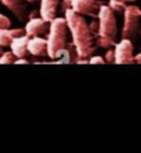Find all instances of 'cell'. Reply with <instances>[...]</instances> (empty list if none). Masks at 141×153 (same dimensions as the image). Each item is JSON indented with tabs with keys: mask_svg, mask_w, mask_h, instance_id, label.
<instances>
[{
	"mask_svg": "<svg viewBox=\"0 0 141 153\" xmlns=\"http://www.w3.org/2000/svg\"><path fill=\"white\" fill-rule=\"evenodd\" d=\"M89 63H93V65H104V63H106V61H105L102 56H99V55H91L90 56V61H89Z\"/></svg>",
	"mask_w": 141,
	"mask_h": 153,
	"instance_id": "cell-17",
	"label": "cell"
},
{
	"mask_svg": "<svg viewBox=\"0 0 141 153\" xmlns=\"http://www.w3.org/2000/svg\"><path fill=\"white\" fill-rule=\"evenodd\" d=\"M16 56L12 51H7V53H3L0 56V63L1 65H10V63H15Z\"/></svg>",
	"mask_w": 141,
	"mask_h": 153,
	"instance_id": "cell-14",
	"label": "cell"
},
{
	"mask_svg": "<svg viewBox=\"0 0 141 153\" xmlns=\"http://www.w3.org/2000/svg\"><path fill=\"white\" fill-rule=\"evenodd\" d=\"M59 0H40V16L45 20L51 22L56 15V8H58Z\"/></svg>",
	"mask_w": 141,
	"mask_h": 153,
	"instance_id": "cell-10",
	"label": "cell"
},
{
	"mask_svg": "<svg viewBox=\"0 0 141 153\" xmlns=\"http://www.w3.org/2000/svg\"><path fill=\"white\" fill-rule=\"evenodd\" d=\"M134 62L141 65V53H139V54H136V55H134Z\"/></svg>",
	"mask_w": 141,
	"mask_h": 153,
	"instance_id": "cell-22",
	"label": "cell"
},
{
	"mask_svg": "<svg viewBox=\"0 0 141 153\" xmlns=\"http://www.w3.org/2000/svg\"><path fill=\"white\" fill-rule=\"evenodd\" d=\"M133 1H137V0H125V3H133Z\"/></svg>",
	"mask_w": 141,
	"mask_h": 153,
	"instance_id": "cell-23",
	"label": "cell"
},
{
	"mask_svg": "<svg viewBox=\"0 0 141 153\" xmlns=\"http://www.w3.org/2000/svg\"><path fill=\"white\" fill-rule=\"evenodd\" d=\"M15 63L16 65H27V63H28V61H27V59H24V58H18L15 61Z\"/></svg>",
	"mask_w": 141,
	"mask_h": 153,
	"instance_id": "cell-21",
	"label": "cell"
},
{
	"mask_svg": "<svg viewBox=\"0 0 141 153\" xmlns=\"http://www.w3.org/2000/svg\"><path fill=\"white\" fill-rule=\"evenodd\" d=\"M114 58H116L114 50H109V48H108L106 54H105V61H106L108 63H112V62H114Z\"/></svg>",
	"mask_w": 141,
	"mask_h": 153,
	"instance_id": "cell-18",
	"label": "cell"
},
{
	"mask_svg": "<svg viewBox=\"0 0 141 153\" xmlns=\"http://www.w3.org/2000/svg\"><path fill=\"white\" fill-rule=\"evenodd\" d=\"M27 50L31 55L35 56L45 55L47 53V39H43L42 36H30Z\"/></svg>",
	"mask_w": 141,
	"mask_h": 153,
	"instance_id": "cell-8",
	"label": "cell"
},
{
	"mask_svg": "<svg viewBox=\"0 0 141 153\" xmlns=\"http://www.w3.org/2000/svg\"><path fill=\"white\" fill-rule=\"evenodd\" d=\"M48 22L40 16V18H30V20L27 22L26 27H24V32H26L28 36H40V35H45L48 31L47 26Z\"/></svg>",
	"mask_w": 141,
	"mask_h": 153,
	"instance_id": "cell-7",
	"label": "cell"
},
{
	"mask_svg": "<svg viewBox=\"0 0 141 153\" xmlns=\"http://www.w3.org/2000/svg\"><path fill=\"white\" fill-rule=\"evenodd\" d=\"M71 1H73V0H63V3H62V8H63V11L67 10V8H70Z\"/></svg>",
	"mask_w": 141,
	"mask_h": 153,
	"instance_id": "cell-20",
	"label": "cell"
},
{
	"mask_svg": "<svg viewBox=\"0 0 141 153\" xmlns=\"http://www.w3.org/2000/svg\"><path fill=\"white\" fill-rule=\"evenodd\" d=\"M89 27H90L91 32H93L94 38H96L97 34H98V30H99V23H97V22H91V23H89Z\"/></svg>",
	"mask_w": 141,
	"mask_h": 153,
	"instance_id": "cell-19",
	"label": "cell"
},
{
	"mask_svg": "<svg viewBox=\"0 0 141 153\" xmlns=\"http://www.w3.org/2000/svg\"><path fill=\"white\" fill-rule=\"evenodd\" d=\"M11 26V20L5 15L0 13V30L1 28H8Z\"/></svg>",
	"mask_w": 141,
	"mask_h": 153,
	"instance_id": "cell-16",
	"label": "cell"
},
{
	"mask_svg": "<svg viewBox=\"0 0 141 153\" xmlns=\"http://www.w3.org/2000/svg\"><path fill=\"white\" fill-rule=\"evenodd\" d=\"M1 54H3V46H0V56H1Z\"/></svg>",
	"mask_w": 141,
	"mask_h": 153,
	"instance_id": "cell-24",
	"label": "cell"
},
{
	"mask_svg": "<svg viewBox=\"0 0 141 153\" xmlns=\"http://www.w3.org/2000/svg\"><path fill=\"white\" fill-rule=\"evenodd\" d=\"M109 7L113 11H124L126 4H125V0H109Z\"/></svg>",
	"mask_w": 141,
	"mask_h": 153,
	"instance_id": "cell-15",
	"label": "cell"
},
{
	"mask_svg": "<svg viewBox=\"0 0 141 153\" xmlns=\"http://www.w3.org/2000/svg\"><path fill=\"white\" fill-rule=\"evenodd\" d=\"M28 39L30 36L27 34H23L20 36H16L15 39L11 42L10 47H11V51L15 54L16 58H24L26 54L28 53L27 50V43H28Z\"/></svg>",
	"mask_w": 141,
	"mask_h": 153,
	"instance_id": "cell-9",
	"label": "cell"
},
{
	"mask_svg": "<svg viewBox=\"0 0 141 153\" xmlns=\"http://www.w3.org/2000/svg\"><path fill=\"white\" fill-rule=\"evenodd\" d=\"M141 18V10L137 5L129 4L124 10V26H122V38H132L137 32L139 20Z\"/></svg>",
	"mask_w": 141,
	"mask_h": 153,
	"instance_id": "cell-4",
	"label": "cell"
},
{
	"mask_svg": "<svg viewBox=\"0 0 141 153\" xmlns=\"http://www.w3.org/2000/svg\"><path fill=\"white\" fill-rule=\"evenodd\" d=\"M114 55H116L114 63H120V65L133 63L134 62L133 45H132L129 38H122V40L116 45Z\"/></svg>",
	"mask_w": 141,
	"mask_h": 153,
	"instance_id": "cell-5",
	"label": "cell"
},
{
	"mask_svg": "<svg viewBox=\"0 0 141 153\" xmlns=\"http://www.w3.org/2000/svg\"><path fill=\"white\" fill-rule=\"evenodd\" d=\"M99 30L96 36V46L102 48H110L116 46L117 38V22H116L114 11L109 5L102 4L98 13Z\"/></svg>",
	"mask_w": 141,
	"mask_h": 153,
	"instance_id": "cell-2",
	"label": "cell"
},
{
	"mask_svg": "<svg viewBox=\"0 0 141 153\" xmlns=\"http://www.w3.org/2000/svg\"><path fill=\"white\" fill-rule=\"evenodd\" d=\"M0 1L10 11H12L19 20L26 19V5L22 3V0H0Z\"/></svg>",
	"mask_w": 141,
	"mask_h": 153,
	"instance_id": "cell-13",
	"label": "cell"
},
{
	"mask_svg": "<svg viewBox=\"0 0 141 153\" xmlns=\"http://www.w3.org/2000/svg\"><path fill=\"white\" fill-rule=\"evenodd\" d=\"M28 3H34V1H36V0H27Z\"/></svg>",
	"mask_w": 141,
	"mask_h": 153,
	"instance_id": "cell-25",
	"label": "cell"
},
{
	"mask_svg": "<svg viewBox=\"0 0 141 153\" xmlns=\"http://www.w3.org/2000/svg\"><path fill=\"white\" fill-rule=\"evenodd\" d=\"M67 22L66 18H54L50 22L47 36V55L51 59H58L67 45Z\"/></svg>",
	"mask_w": 141,
	"mask_h": 153,
	"instance_id": "cell-3",
	"label": "cell"
},
{
	"mask_svg": "<svg viewBox=\"0 0 141 153\" xmlns=\"http://www.w3.org/2000/svg\"><path fill=\"white\" fill-rule=\"evenodd\" d=\"M26 34L23 28H1L0 30V46L3 47H8L16 36Z\"/></svg>",
	"mask_w": 141,
	"mask_h": 153,
	"instance_id": "cell-11",
	"label": "cell"
},
{
	"mask_svg": "<svg viewBox=\"0 0 141 153\" xmlns=\"http://www.w3.org/2000/svg\"><path fill=\"white\" fill-rule=\"evenodd\" d=\"M61 56H62L61 59L55 61L56 63H77V61L79 59L77 47H75L74 43H67L65 50L62 51Z\"/></svg>",
	"mask_w": 141,
	"mask_h": 153,
	"instance_id": "cell-12",
	"label": "cell"
},
{
	"mask_svg": "<svg viewBox=\"0 0 141 153\" xmlns=\"http://www.w3.org/2000/svg\"><path fill=\"white\" fill-rule=\"evenodd\" d=\"M65 18L67 22L69 31L71 32L73 43L75 45L79 58H89L96 51L94 35L91 32L89 23L81 13L75 12L71 8L65 10Z\"/></svg>",
	"mask_w": 141,
	"mask_h": 153,
	"instance_id": "cell-1",
	"label": "cell"
},
{
	"mask_svg": "<svg viewBox=\"0 0 141 153\" xmlns=\"http://www.w3.org/2000/svg\"><path fill=\"white\" fill-rule=\"evenodd\" d=\"M101 5L102 3L97 1V0H73L70 8L74 10L75 12L81 13V15H89L93 16V18H97Z\"/></svg>",
	"mask_w": 141,
	"mask_h": 153,
	"instance_id": "cell-6",
	"label": "cell"
}]
</instances>
